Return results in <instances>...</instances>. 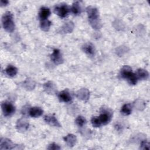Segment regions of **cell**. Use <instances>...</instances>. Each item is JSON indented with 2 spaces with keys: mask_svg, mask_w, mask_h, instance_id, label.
Wrapping results in <instances>:
<instances>
[{
  "mask_svg": "<svg viewBox=\"0 0 150 150\" xmlns=\"http://www.w3.org/2000/svg\"><path fill=\"white\" fill-rule=\"evenodd\" d=\"M43 87L45 92L49 94H53L56 92V86L55 84L51 81H49L43 84Z\"/></svg>",
  "mask_w": 150,
  "mask_h": 150,
  "instance_id": "10",
  "label": "cell"
},
{
  "mask_svg": "<svg viewBox=\"0 0 150 150\" xmlns=\"http://www.w3.org/2000/svg\"><path fill=\"white\" fill-rule=\"evenodd\" d=\"M5 71L6 74L9 77H14L18 73L17 68L12 65H8Z\"/></svg>",
  "mask_w": 150,
  "mask_h": 150,
  "instance_id": "21",
  "label": "cell"
},
{
  "mask_svg": "<svg viewBox=\"0 0 150 150\" xmlns=\"http://www.w3.org/2000/svg\"><path fill=\"white\" fill-rule=\"evenodd\" d=\"M132 110V105L131 104H125L121 109V113L124 115H129Z\"/></svg>",
  "mask_w": 150,
  "mask_h": 150,
  "instance_id": "22",
  "label": "cell"
},
{
  "mask_svg": "<svg viewBox=\"0 0 150 150\" xmlns=\"http://www.w3.org/2000/svg\"><path fill=\"white\" fill-rule=\"evenodd\" d=\"M138 79L141 80H147L149 77L148 72L143 69H139L137 70L135 74Z\"/></svg>",
  "mask_w": 150,
  "mask_h": 150,
  "instance_id": "19",
  "label": "cell"
},
{
  "mask_svg": "<svg viewBox=\"0 0 150 150\" xmlns=\"http://www.w3.org/2000/svg\"><path fill=\"white\" fill-rule=\"evenodd\" d=\"M76 96L79 99L86 101L90 97V92L86 88H81L77 91L76 93Z\"/></svg>",
  "mask_w": 150,
  "mask_h": 150,
  "instance_id": "14",
  "label": "cell"
},
{
  "mask_svg": "<svg viewBox=\"0 0 150 150\" xmlns=\"http://www.w3.org/2000/svg\"><path fill=\"white\" fill-rule=\"evenodd\" d=\"M51 60L56 65L60 64L63 62V58L59 49H54L53 53L50 55Z\"/></svg>",
  "mask_w": 150,
  "mask_h": 150,
  "instance_id": "7",
  "label": "cell"
},
{
  "mask_svg": "<svg viewBox=\"0 0 150 150\" xmlns=\"http://www.w3.org/2000/svg\"><path fill=\"white\" fill-rule=\"evenodd\" d=\"M50 13L51 12L49 8L47 7H42L39 13V17L40 21L47 19V18L50 15Z\"/></svg>",
  "mask_w": 150,
  "mask_h": 150,
  "instance_id": "18",
  "label": "cell"
},
{
  "mask_svg": "<svg viewBox=\"0 0 150 150\" xmlns=\"http://www.w3.org/2000/svg\"><path fill=\"white\" fill-rule=\"evenodd\" d=\"M86 122H87L86 119L84 117L81 115L78 116L75 120V122L76 125L80 127H83L86 124Z\"/></svg>",
  "mask_w": 150,
  "mask_h": 150,
  "instance_id": "24",
  "label": "cell"
},
{
  "mask_svg": "<svg viewBox=\"0 0 150 150\" xmlns=\"http://www.w3.org/2000/svg\"><path fill=\"white\" fill-rule=\"evenodd\" d=\"M74 27V25L73 22H72L71 21L67 22L62 26L60 29V32L63 33H71L73 31Z\"/></svg>",
  "mask_w": 150,
  "mask_h": 150,
  "instance_id": "17",
  "label": "cell"
},
{
  "mask_svg": "<svg viewBox=\"0 0 150 150\" xmlns=\"http://www.w3.org/2000/svg\"><path fill=\"white\" fill-rule=\"evenodd\" d=\"M86 11L88 22L91 27L94 29H100L102 27V24L97 8L93 6H89L87 8Z\"/></svg>",
  "mask_w": 150,
  "mask_h": 150,
  "instance_id": "1",
  "label": "cell"
},
{
  "mask_svg": "<svg viewBox=\"0 0 150 150\" xmlns=\"http://www.w3.org/2000/svg\"><path fill=\"white\" fill-rule=\"evenodd\" d=\"M91 122L92 125L96 128L100 127L102 125L98 117H93L91 120Z\"/></svg>",
  "mask_w": 150,
  "mask_h": 150,
  "instance_id": "26",
  "label": "cell"
},
{
  "mask_svg": "<svg viewBox=\"0 0 150 150\" xmlns=\"http://www.w3.org/2000/svg\"><path fill=\"white\" fill-rule=\"evenodd\" d=\"M9 2L8 1H4V0H1V6H6L8 4Z\"/></svg>",
  "mask_w": 150,
  "mask_h": 150,
  "instance_id": "30",
  "label": "cell"
},
{
  "mask_svg": "<svg viewBox=\"0 0 150 150\" xmlns=\"http://www.w3.org/2000/svg\"><path fill=\"white\" fill-rule=\"evenodd\" d=\"M23 86L27 90H32L34 88V87L35 86V83L33 80H30V79H27L23 83Z\"/></svg>",
  "mask_w": 150,
  "mask_h": 150,
  "instance_id": "25",
  "label": "cell"
},
{
  "mask_svg": "<svg viewBox=\"0 0 150 150\" xmlns=\"http://www.w3.org/2000/svg\"><path fill=\"white\" fill-rule=\"evenodd\" d=\"M112 117V112L108 108H103L101 114L98 117L101 125H107L111 120Z\"/></svg>",
  "mask_w": 150,
  "mask_h": 150,
  "instance_id": "4",
  "label": "cell"
},
{
  "mask_svg": "<svg viewBox=\"0 0 150 150\" xmlns=\"http://www.w3.org/2000/svg\"><path fill=\"white\" fill-rule=\"evenodd\" d=\"M47 149L49 150H59L61 148L57 144L55 143H52L48 146Z\"/></svg>",
  "mask_w": 150,
  "mask_h": 150,
  "instance_id": "29",
  "label": "cell"
},
{
  "mask_svg": "<svg viewBox=\"0 0 150 150\" xmlns=\"http://www.w3.org/2000/svg\"><path fill=\"white\" fill-rule=\"evenodd\" d=\"M12 141L7 138H2L0 141V149H12L15 148Z\"/></svg>",
  "mask_w": 150,
  "mask_h": 150,
  "instance_id": "11",
  "label": "cell"
},
{
  "mask_svg": "<svg viewBox=\"0 0 150 150\" xmlns=\"http://www.w3.org/2000/svg\"><path fill=\"white\" fill-rule=\"evenodd\" d=\"M58 98L60 101L67 103L72 100V97L67 90L60 91L58 94Z\"/></svg>",
  "mask_w": 150,
  "mask_h": 150,
  "instance_id": "12",
  "label": "cell"
},
{
  "mask_svg": "<svg viewBox=\"0 0 150 150\" xmlns=\"http://www.w3.org/2000/svg\"><path fill=\"white\" fill-rule=\"evenodd\" d=\"M83 51L88 56H93L95 53V49L93 45L90 42L86 43L82 46Z\"/></svg>",
  "mask_w": 150,
  "mask_h": 150,
  "instance_id": "13",
  "label": "cell"
},
{
  "mask_svg": "<svg viewBox=\"0 0 150 150\" xmlns=\"http://www.w3.org/2000/svg\"><path fill=\"white\" fill-rule=\"evenodd\" d=\"M71 10L72 13L75 15H80L81 12L82 11V8H81V5L80 2L79 1H76L74 2L73 5L72 6L71 8Z\"/></svg>",
  "mask_w": 150,
  "mask_h": 150,
  "instance_id": "20",
  "label": "cell"
},
{
  "mask_svg": "<svg viewBox=\"0 0 150 150\" xmlns=\"http://www.w3.org/2000/svg\"><path fill=\"white\" fill-rule=\"evenodd\" d=\"M29 122L25 118H20L18 120L16 124V128L20 132H25L29 128Z\"/></svg>",
  "mask_w": 150,
  "mask_h": 150,
  "instance_id": "8",
  "label": "cell"
},
{
  "mask_svg": "<svg viewBox=\"0 0 150 150\" xmlns=\"http://www.w3.org/2000/svg\"><path fill=\"white\" fill-rule=\"evenodd\" d=\"M140 148L142 149H149V144L147 140H142L141 142Z\"/></svg>",
  "mask_w": 150,
  "mask_h": 150,
  "instance_id": "28",
  "label": "cell"
},
{
  "mask_svg": "<svg viewBox=\"0 0 150 150\" xmlns=\"http://www.w3.org/2000/svg\"><path fill=\"white\" fill-rule=\"evenodd\" d=\"M45 121L50 125V126H53V127H60L61 125L59 123V121L57 120L55 116L53 115H47L45 116L44 117Z\"/></svg>",
  "mask_w": 150,
  "mask_h": 150,
  "instance_id": "9",
  "label": "cell"
},
{
  "mask_svg": "<svg viewBox=\"0 0 150 150\" xmlns=\"http://www.w3.org/2000/svg\"><path fill=\"white\" fill-rule=\"evenodd\" d=\"M70 11V8L66 4H60L56 5L54 8V12L60 18L66 17Z\"/></svg>",
  "mask_w": 150,
  "mask_h": 150,
  "instance_id": "6",
  "label": "cell"
},
{
  "mask_svg": "<svg viewBox=\"0 0 150 150\" xmlns=\"http://www.w3.org/2000/svg\"><path fill=\"white\" fill-rule=\"evenodd\" d=\"M51 25H52V22L47 19L40 21V28L42 30L45 32H47L49 30Z\"/></svg>",
  "mask_w": 150,
  "mask_h": 150,
  "instance_id": "23",
  "label": "cell"
},
{
  "mask_svg": "<svg viewBox=\"0 0 150 150\" xmlns=\"http://www.w3.org/2000/svg\"><path fill=\"white\" fill-rule=\"evenodd\" d=\"M63 139L67 145L69 147H73L76 144L77 141L76 137L71 134L67 135L63 138Z\"/></svg>",
  "mask_w": 150,
  "mask_h": 150,
  "instance_id": "16",
  "label": "cell"
},
{
  "mask_svg": "<svg viewBox=\"0 0 150 150\" xmlns=\"http://www.w3.org/2000/svg\"><path fill=\"white\" fill-rule=\"evenodd\" d=\"M43 110L39 107H31L28 111L29 115L31 117H33V118H37L41 116L43 114Z\"/></svg>",
  "mask_w": 150,
  "mask_h": 150,
  "instance_id": "15",
  "label": "cell"
},
{
  "mask_svg": "<svg viewBox=\"0 0 150 150\" xmlns=\"http://www.w3.org/2000/svg\"><path fill=\"white\" fill-rule=\"evenodd\" d=\"M120 75L122 78L128 80L130 84L135 85L137 84L138 79L129 66H124L120 71Z\"/></svg>",
  "mask_w": 150,
  "mask_h": 150,
  "instance_id": "2",
  "label": "cell"
},
{
  "mask_svg": "<svg viewBox=\"0 0 150 150\" xmlns=\"http://www.w3.org/2000/svg\"><path fill=\"white\" fill-rule=\"evenodd\" d=\"M1 108L4 115L9 117L13 115L15 112V106L9 102H4L1 104Z\"/></svg>",
  "mask_w": 150,
  "mask_h": 150,
  "instance_id": "5",
  "label": "cell"
},
{
  "mask_svg": "<svg viewBox=\"0 0 150 150\" xmlns=\"http://www.w3.org/2000/svg\"><path fill=\"white\" fill-rule=\"evenodd\" d=\"M135 107L139 110H141L144 108L145 107V103L141 100H137L136 103H134Z\"/></svg>",
  "mask_w": 150,
  "mask_h": 150,
  "instance_id": "27",
  "label": "cell"
},
{
  "mask_svg": "<svg viewBox=\"0 0 150 150\" xmlns=\"http://www.w3.org/2000/svg\"><path fill=\"white\" fill-rule=\"evenodd\" d=\"M2 24L4 29L8 32H12L15 29V23L12 14L8 11L2 16Z\"/></svg>",
  "mask_w": 150,
  "mask_h": 150,
  "instance_id": "3",
  "label": "cell"
}]
</instances>
